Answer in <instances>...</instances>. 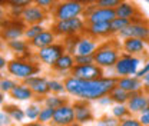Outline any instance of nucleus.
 Listing matches in <instances>:
<instances>
[{
    "instance_id": "nucleus-1",
    "label": "nucleus",
    "mask_w": 149,
    "mask_h": 126,
    "mask_svg": "<svg viewBox=\"0 0 149 126\" xmlns=\"http://www.w3.org/2000/svg\"><path fill=\"white\" fill-rule=\"evenodd\" d=\"M116 85H118V77L112 76L111 77L102 76L92 80H85L70 74L66 76L65 79L66 92L77 99H86V100H97L102 96L109 95Z\"/></svg>"
},
{
    "instance_id": "nucleus-2",
    "label": "nucleus",
    "mask_w": 149,
    "mask_h": 126,
    "mask_svg": "<svg viewBox=\"0 0 149 126\" xmlns=\"http://www.w3.org/2000/svg\"><path fill=\"white\" fill-rule=\"evenodd\" d=\"M119 57H120V45L115 39L106 40L105 43L99 45L97 49L93 53L95 63L99 65L103 69H106V68H115V65L119 60Z\"/></svg>"
},
{
    "instance_id": "nucleus-3",
    "label": "nucleus",
    "mask_w": 149,
    "mask_h": 126,
    "mask_svg": "<svg viewBox=\"0 0 149 126\" xmlns=\"http://www.w3.org/2000/svg\"><path fill=\"white\" fill-rule=\"evenodd\" d=\"M86 20L79 17L66 19V20H55L52 30L56 33V36H69V35H83L86 30L88 23Z\"/></svg>"
},
{
    "instance_id": "nucleus-4",
    "label": "nucleus",
    "mask_w": 149,
    "mask_h": 126,
    "mask_svg": "<svg viewBox=\"0 0 149 126\" xmlns=\"http://www.w3.org/2000/svg\"><path fill=\"white\" fill-rule=\"evenodd\" d=\"M7 72L13 77L24 80L26 77H30L40 72V66L35 62L23 60V59H13L7 63Z\"/></svg>"
},
{
    "instance_id": "nucleus-5",
    "label": "nucleus",
    "mask_w": 149,
    "mask_h": 126,
    "mask_svg": "<svg viewBox=\"0 0 149 126\" xmlns=\"http://www.w3.org/2000/svg\"><path fill=\"white\" fill-rule=\"evenodd\" d=\"M85 6L77 0H65L56 4L53 9V17L55 20H66V19L79 17L83 15Z\"/></svg>"
},
{
    "instance_id": "nucleus-6",
    "label": "nucleus",
    "mask_w": 149,
    "mask_h": 126,
    "mask_svg": "<svg viewBox=\"0 0 149 126\" xmlns=\"http://www.w3.org/2000/svg\"><path fill=\"white\" fill-rule=\"evenodd\" d=\"M118 36L120 39H126V37H139L143 40H149V23L141 16L132 19L129 26H126L123 30H120L118 33Z\"/></svg>"
},
{
    "instance_id": "nucleus-7",
    "label": "nucleus",
    "mask_w": 149,
    "mask_h": 126,
    "mask_svg": "<svg viewBox=\"0 0 149 126\" xmlns=\"http://www.w3.org/2000/svg\"><path fill=\"white\" fill-rule=\"evenodd\" d=\"M139 65H141V59L138 56L125 52V53L120 54L119 60L115 65V73L118 77L119 76H133L139 70L138 69Z\"/></svg>"
},
{
    "instance_id": "nucleus-8",
    "label": "nucleus",
    "mask_w": 149,
    "mask_h": 126,
    "mask_svg": "<svg viewBox=\"0 0 149 126\" xmlns=\"http://www.w3.org/2000/svg\"><path fill=\"white\" fill-rule=\"evenodd\" d=\"M24 22L22 19L13 17L10 20L3 22V27H1V39L9 42L13 39H20L22 36H24Z\"/></svg>"
},
{
    "instance_id": "nucleus-9",
    "label": "nucleus",
    "mask_w": 149,
    "mask_h": 126,
    "mask_svg": "<svg viewBox=\"0 0 149 126\" xmlns=\"http://www.w3.org/2000/svg\"><path fill=\"white\" fill-rule=\"evenodd\" d=\"M65 52H66V50H65L63 43H52V45H49V46H45V47L39 49L37 59H39L42 63H45V65H47V66L52 68L56 62H57V59L65 53Z\"/></svg>"
},
{
    "instance_id": "nucleus-10",
    "label": "nucleus",
    "mask_w": 149,
    "mask_h": 126,
    "mask_svg": "<svg viewBox=\"0 0 149 126\" xmlns=\"http://www.w3.org/2000/svg\"><path fill=\"white\" fill-rule=\"evenodd\" d=\"M70 74L76 77L85 79V80H92L103 76V68H100L96 63H89V65H74L73 69L70 70Z\"/></svg>"
},
{
    "instance_id": "nucleus-11",
    "label": "nucleus",
    "mask_w": 149,
    "mask_h": 126,
    "mask_svg": "<svg viewBox=\"0 0 149 126\" xmlns=\"http://www.w3.org/2000/svg\"><path fill=\"white\" fill-rule=\"evenodd\" d=\"M20 19L26 24H37V23H42L46 20V10L37 4H29V6L23 7Z\"/></svg>"
},
{
    "instance_id": "nucleus-12",
    "label": "nucleus",
    "mask_w": 149,
    "mask_h": 126,
    "mask_svg": "<svg viewBox=\"0 0 149 126\" xmlns=\"http://www.w3.org/2000/svg\"><path fill=\"white\" fill-rule=\"evenodd\" d=\"M74 122H76V119H74L73 105L65 103V105H62L60 108L55 109V115H53L52 123L59 125V126H68V125L74 123Z\"/></svg>"
},
{
    "instance_id": "nucleus-13",
    "label": "nucleus",
    "mask_w": 149,
    "mask_h": 126,
    "mask_svg": "<svg viewBox=\"0 0 149 126\" xmlns=\"http://www.w3.org/2000/svg\"><path fill=\"white\" fill-rule=\"evenodd\" d=\"M88 102L89 100H86V99H79L77 102L73 103L74 119H76V123H79V125H83V123H88V122L93 120L92 108L89 106Z\"/></svg>"
},
{
    "instance_id": "nucleus-14",
    "label": "nucleus",
    "mask_w": 149,
    "mask_h": 126,
    "mask_svg": "<svg viewBox=\"0 0 149 126\" xmlns=\"http://www.w3.org/2000/svg\"><path fill=\"white\" fill-rule=\"evenodd\" d=\"M27 86H30V89L35 92V95H39V96H46L49 92H50V88H49V80L43 76H39V74H33L30 77H26L23 80Z\"/></svg>"
},
{
    "instance_id": "nucleus-15",
    "label": "nucleus",
    "mask_w": 149,
    "mask_h": 126,
    "mask_svg": "<svg viewBox=\"0 0 149 126\" xmlns=\"http://www.w3.org/2000/svg\"><path fill=\"white\" fill-rule=\"evenodd\" d=\"M116 17V12L115 9H108V7H99L96 6V9L93 10L91 15H88L85 20L86 23H97V22H111Z\"/></svg>"
},
{
    "instance_id": "nucleus-16",
    "label": "nucleus",
    "mask_w": 149,
    "mask_h": 126,
    "mask_svg": "<svg viewBox=\"0 0 149 126\" xmlns=\"http://www.w3.org/2000/svg\"><path fill=\"white\" fill-rule=\"evenodd\" d=\"M122 49L123 52L129 54H142L146 49V40L139 39V37H126L122 42Z\"/></svg>"
},
{
    "instance_id": "nucleus-17",
    "label": "nucleus",
    "mask_w": 149,
    "mask_h": 126,
    "mask_svg": "<svg viewBox=\"0 0 149 126\" xmlns=\"http://www.w3.org/2000/svg\"><path fill=\"white\" fill-rule=\"evenodd\" d=\"M118 86H120L122 89H125L129 93H136V92H141L143 89V82L136 74H133V76H119L118 77Z\"/></svg>"
},
{
    "instance_id": "nucleus-18",
    "label": "nucleus",
    "mask_w": 149,
    "mask_h": 126,
    "mask_svg": "<svg viewBox=\"0 0 149 126\" xmlns=\"http://www.w3.org/2000/svg\"><path fill=\"white\" fill-rule=\"evenodd\" d=\"M126 105L132 113H141L148 108V96L143 95L142 90L136 93H130V97L128 99Z\"/></svg>"
},
{
    "instance_id": "nucleus-19",
    "label": "nucleus",
    "mask_w": 149,
    "mask_h": 126,
    "mask_svg": "<svg viewBox=\"0 0 149 126\" xmlns=\"http://www.w3.org/2000/svg\"><path fill=\"white\" fill-rule=\"evenodd\" d=\"M85 33L91 36L100 39V37H108L112 35L111 32V22H97V23H88Z\"/></svg>"
},
{
    "instance_id": "nucleus-20",
    "label": "nucleus",
    "mask_w": 149,
    "mask_h": 126,
    "mask_svg": "<svg viewBox=\"0 0 149 126\" xmlns=\"http://www.w3.org/2000/svg\"><path fill=\"white\" fill-rule=\"evenodd\" d=\"M97 42H96V37L91 36L88 33H83L80 39H79V43H77V49H76V53L79 54H93L95 50L97 49Z\"/></svg>"
},
{
    "instance_id": "nucleus-21",
    "label": "nucleus",
    "mask_w": 149,
    "mask_h": 126,
    "mask_svg": "<svg viewBox=\"0 0 149 126\" xmlns=\"http://www.w3.org/2000/svg\"><path fill=\"white\" fill-rule=\"evenodd\" d=\"M55 40H56V33L53 30H43L36 37L29 40V43H30V47H35V49L39 50V49H42L45 46H49V45L55 43Z\"/></svg>"
},
{
    "instance_id": "nucleus-22",
    "label": "nucleus",
    "mask_w": 149,
    "mask_h": 126,
    "mask_svg": "<svg viewBox=\"0 0 149 126\" xmlns=\"http://www.w3.org/2000/svg\"><path fill=\"white\" fill-rule=\"evenodd\" d=\"M74 65H76V63H74L73 54L66 53V52H65V53L57 59V62L52 66V69H53L55 72H59V73H62V74H63V73L70 72V70L73 69Z\"/></svg>"
},
{
    "instance_id": "nucleus-23",
    "label": "nucleus",
    "mask_w": 149,
    "mask_h": 126,
    "mask_svg": "<svg viewBox=\"0 0 149 126\" xmlns=\"http://www.w3.org/2000/svg\"><path fill=\"white\" fill-rule=\"evenodd\" d=\"M10 95V97L12 99H15V100H30V99H33V95H35V92L30 89V86H27L24 82L23 83H17L12 92L9 93Z\"/></svg>"
},
{
    "instance_id": "nucleus-24",
    "label": "nucleus",
    "mask_w": 149,
    "mask_h": 126,
    "mask_svg": "<svg viewBox=\"0 0 149 126\" xmlns=\"http://www.w3.org/2000/svg\"><path fill=\"white\" fill-rule=\"evenodd\" d=\"M115 12H116V16L126 17V19H130V20L133 17H136V16H139V9L136 7V4H133L130 1H126V0H123L115 9Z\"/></svg>"
},
{
    "instance_id": "nucleus-25",
    "label": "nucleus",
    "mask_w": 149,
    "mask_h": 126,
    "mask_svg": "<svg viewBox=\"0 0 149 126\" xmlns=\"http://www.w3.org/2000/svg\"><path fill=\"white\" fill-rule=\"evenodd\" d=\"M6 46H7L12 52H15V53L27 56L30 43H27V42H24V40H20V39H13V40L6 42Z\"/></svg>"
},
{
    "instance_id": "nucleus-26",
    "label": "nucleus",
    "mask_w": 149,
    "mask_h": 126,
    "mask_svg": "<svg viewBox=\"0 0 149 126\" xmlns=\"http://www.w3.org/2000/svg\"><path fill=\"white\" fill-rule=\"evenodd\" d=\"M109 96L112 97V100H113L115 103H126L128 99L130 97V93L129 92H126L125 89H122L120 86L116 85V86L111 90Z\"/></svg>"
},
{
    "instance_id": "nucleus-27",
    "label": "nucleus",
    "mask_w": 149,
    "mask_h": 126,
    "mask_svg": "<svg viewBox=\"0 0 149 126\" xmlns=\"http://www.w3.org/2000/svg\"><path fill=\"white\" fill-rule=\"evenodd\" d=\"M82 35H69V36H65L63 40V46H65V50L66 53L70 54H76V49H77V43H79V39Z\"/></svg>"
},
{
    "instance_id": "nucleus-28",
    "label": "nucleus",
    "mask_w": 149,
    "mask_h": 126,
    "mask_svg": "<svg viewBox=\"0 0 149 126\" xmlns=\"http://www.w3.org/2000/svg\"><path fill=\"white\" fill-rule=\"evenodd\" d=\"M43 103H45V106H50V108H53V109H57V108H60L62 105L68 103V99L66 97H62V96H59L56 93H52L50 96L46 95V97L43 99Z\"/></svg>"
},
{
    "instance_id": "nucleus-29",
    "label": "nucleus",
    "mask_w": 149,
    "mask_h": 126,
    "mask_svg": "<svg viewBox=\"0 0 149 126\" xmlns=\"http://www.w3.org/2000/svg\"><path fill=\"white\" fill-rule=\"evenodd\" d=\"M130 22H132L130 19L116 16L113 20H111V32H112V35H118L120 30H123L126 26H129Z\"/></svg>"
},
{
    "instance_id": "nucleus-30",
    "label": "nucleus",
    "mask_w": 149,
    "mask_h": 126,
    "mask_svg": "<svg viewBox=\"0 0 149 126\" xmlns=\"http://www.w3.org/2000/svg\"><path fill=\"white\" fill-rule=\"evenodd\" d=\"M6 110L9 112V115L12 116V119L15 120V122H23L24 119H26V112L23 110V109H20L19 106H15V105H6Z\"/></svg>"
},
{
    "instance_id": "nucleus-31",
    "label": "nucleus",
    "mask_w": 149,
    "mask_h": 126,
    "mask_svg": "<svg viewBox=\"0 0 149 126\" xmlns=\"http://www.w3.org/2000/svg\"><path fill=\"white\" fill-rule=\"evenodd\" d=\"M112 113H113V116H115L116 119L120 120V119L128 118L132 112L129 110V108H128L126 103H116V105L112 108Z\"/></svg>"
},
{
    "instance_id": "nucleus-32",
    "label": "nucleus",
    "mask_w": 149,
    "mask_h": 126,
    "mask_svg": "<svg viewBox=\"0 0 149 126\" xmlns=\"http://www.w3.org/2000/svg\"><path fill=\"white\" fill-rule=\"evenodd\" d=\"M53 115H55V109L53 108H50V106H45V108H42L40 109V113H39L37 123H39V125H43V123H49V122H52Z\"/></svg>"
},
{
    "instance_id": "nucleus-33",
    "label": "nucleus",
    "mask_w": 149,
    "mask_h": 126,
    "mask_svg": "<svg viewBox=\"0 0 149 126\" xmlns=\"http://www.w3.org/2000/svg\"><path fill=\"white\" fill-rule=\"evenodd\" d=\"M45 30V27L42 26V23H37V24H29L24 30V37L27 40H32L33 37H36L39 33H42Z\"/></svg>"
},
{
    "instance_id": "nucleus-34",
    "label": "nucleus",
    "mask_w": 149,
    "mask_h": 126,
    "mask_svg": "<svg viewBox=\"0 0 149 126\" xmlns=\"http://www.w3.org/2000/svg\"><path fill=\"white\" fill-rule=\"evenodd\" d=\"M24 112H26V118L29 120H37L39 119V113H40V106L36 105V103H32V105H29L27 108L24 109Z\"/></svg>"
},
{
    "instance_id": "nucleus-35",
    "label": "nucleus",
    "mask_w": 149,
    "mask_h": 126,
    "mask_svg": "<svg viewBox=\"0 0 149 126\" xmlns=\"http://www.w3.org/2000/svg\"><path fill=\"white\" fill-rule=\"evenodd\" d=\"M49 88H50V92H52V93H56V95H60V93L66 92L65 82H60V80H57V79L49 80Z\"/></svg>"
},
{
    "instance_id": "nucleus-36",
    "label": "nucleus",
    "mask_w": 149,
    "mask_h": 126,
    "mask_svg": "<svg viewBox=\"0 0 149 126\" xmlns=\"http://www.w3.org/2000/svg\"><path fill=\"white\" fill-rule=\"evenodd\" d=\"M73 57H74V63H76V65H89V63H95L93 54H79V53H76Z\"/></svg>"
},
{
    "instance_id": "nucleus-37",
    "label": "nucleus",
    "mask_w": 149,
    "mask_h": 126,
    "mask_svg": "<svg viewBox=\"0 0 149 126\" xmlns=\"http://www.w3.org/2000/svg\"><path fill=\"white\" fill-rule=\"evenodd\" d=\"M17 83L12 79H1L0 82V89H1V93H10L12 89L16 86Z\"/></svg>"
},
{
    "instance_id": "nucleus-38",
    "label": "nucleus",
    "mask_w": 149,
    "mask_h": 126,
    "mask_svg": "<svg viewBox=\"0 0 149 126\" xmlns=\"http://www.w3.org/2000/svg\"><path fill=\"white\" fill-rule=\"evenodd\" d=\"M123 0H97L96 4L99 7H108V9H116Z\"/></svg>"
},
{
    "instance_id": "nucleus-39",
    "label": "nucleus",
    "mask_w": 149,
    "mask_h": 126,
    "mask_svg": "<svg viewBox=\"0 0 149 126\" xmlns=\"http://www.w3.org/2000/svg\"><path fill=\"white\" fill-rule=\"evenodd\" d=\"M57 3H59L57 0H35V4L40 6V7L45 9V10H52V9H55Z\"/></svg>"
},
{
    "instance_id": "nucleus-40",
    "label": "nucleus",
    "mask_w": 149,
    "mask_h": 126,
    "mask_svg": "<svg viewBox=\"0 0 149 126\" xmlns=\"http://www.w3.org/2000/svg\"><path fill=\"white\" fill-rule=\"evenodd\" d=\"M1 1L9 6H20V7H26V6L35 3V0H1Z\"/></svg>"
},
{
    "instance_id": "nucleus-41",
    "label": "nucleus",
    "mask_w": 149,
    "mask_h": 126,
    "mask_svg": "<svg viewBox=\"0 0 149 126\" xmlns=\"http://www.w3.org/2000/svg\"><path fill=\"white\" fill-rule=\"evenodd\" d=\"M119 125L120 126H141V120L139 119H135V118H125V119H120L119 120Z\"/></svg>"
},
{
    "instance_id": "nucleus-42",
    "label": "nucleus",
    "mask_w": 149,
    "mask_h": 126,
    "mask_svg": "<svg viewBox=\"0 0 149 126\" xmlns=\"http://www.w3.org/2000/svg\"><path fill=\"white\" fill-rule=\"evenodd\" d=\"M99 125H105V126H115V125H119V119H116L115 116L113 118H109V116H103L99 122Z\"/></svg>"
},
{
    "instance_id": "nucleus-43",
    "label": "nucleus",
    "mask_w": 149,
    "mask_h": 126,
    "mask_svg": "<svg viewBox=\"0 0 149 126\" xmlns=\"http://www.w3.org/2000/svg\"><path fill=\"white\" fill-rule=\"evenodd\" d=\"M12 116L9 115V112L7 110H1L0 112V125L4 126V125H10L12 123Z\"/></svg>"
},
{
    "instance_id": "nucleus-44",
    "label": "nucleus",
    "mask_w": 149,
    "mask_h": 126,
    "mask_svg": "<svg viewBox=\"0 0 149 126\" xmlns=\"http://www.w3.org/2000/svg\"><path fill=\"white\" fill-rule=\"evenodd\" d=\"M139 120H141V123H142V125L149 126V108H146L143 112H141Z\"/></svg>"
},
{
    "instance_id": "nucleus-45",
    "label": "nucleus",
    "mask_w": 149,
    "mask_h": 126,
    "mask_svg": "<svg viewBox=\"0 0 149 126\" xmlns=\"http://www.w3.org/2000/svg\"><path fill=\"white\" fill-rule=\"evenodd\" d=\"M97 103L100 105V106H109L113 103V100H112V97L109 95H106V96H102L100 99H97Z\"/></svg>"
},
{
    "instance_id": "nucleus-46",
    "label": "nucleus",
    "mask_w": 149,
    "mask_h": 126,
    "mask_svg": "<svg viewBox=\"0 0 149 126\" xmlns=\"http://www.w3.org/2000/svg\"><path fill=\"white\" fill-rule=\"evenodd\" d=\"M148 72H149V60H146V63L143 65V68H142V69H139V70L136 72V76H138L139 79H142V77H143Z\"/></svg>"
},
{
    "instance_id": "nucleus-47",
    "label": "nucleus",
    "mask_w": 149,
    "mask_h": 126,
    "mask_svg": "<svg viewBox=\"0 0 149 126\" xmlns=\"http://www.w3.org/2000/svg\"><path fill=\"white\" fill-rule=\"evenodd\" d=\"M142 82H143V89L149 93V72L146 73L143 77H142Z\"/></svg>"
},
{
    "instance_id": "nucleus-48",
    "label": "nucleus",
    "mask_w": 149,
    "mask_h": 126,
    "mask_svg": "<svg viewBox=\"0 0 149 126\" xmlns=\"http://www.w3.org/2000/svg\"><path fill=\"white\" fill-rule=\"evenodd\" d=\"M4 68H7V62H6L4 56H0V69L3 70Z\"/></svg>"
},
{
    "instance_id": "nucleus-49",
    "label": "nucleus",
    "mask_w": 149,
    "mask_h": 126,
    "mask_svg": "<svg viewBox=\"0 0 149 126\" xmlns=\"http://www.w3.org/2000/svg\"><path fill=\"white\" fill-rule=\"evenodd\" d=\"M77 1H80L83 6H88V4H95L97 0H77Z\"/></svg>"
},
{
    "instance_id": "nucleus-50",
    "label": "nucleus",
    "mask_w": 149,
    "mask_h": 126,
    "mask_svg": "<svg viewBox=\"0 0 149 126\" xmlns=\"http://www.w3.org/2000/svg\"><path fill=\"white\" fill-rule=\"evenodd\" d=\"M148 108H149V95H148Z\"/></svg>"
},
{
    "instance_id": "nucleus-51",
    "label": "nucleus",
    "mask_w": 149,
    "mask_h": 126,
    "mask_svg": "<svg viewBox=\"0 0 149 126\" xmlns=\"http://www.w3.org/2000/svg\"><path fill=\"white\" fill-rule=\"evenodd\" d=\"M143 1H146V3H149V0H143Z\"/></svg>"
}]
</instances>
